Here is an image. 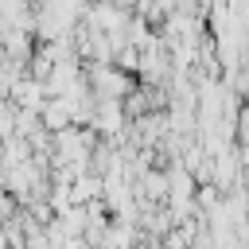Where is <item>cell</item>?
<instances>
[{
	"instance_id": "6da1fadb",
	"label": "cell",
	"mask_w": 249,
	"mask_h": 249,
	"mask_svg": "<svg viewBox=\"0 0 249 249\" xmlns=\"http://www.w3.org/2000/svg\"><path fill=\"white\" fill-rule=\"evenodd\" d=\"M47 121H51V128H62V124H66V109H62V105H51V109H47Z\"/></svg>"
}]
</instances>
